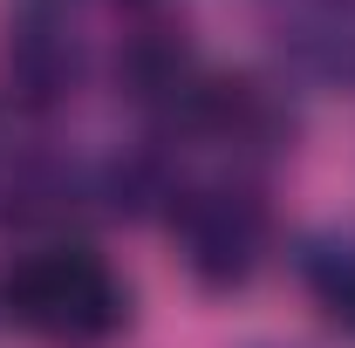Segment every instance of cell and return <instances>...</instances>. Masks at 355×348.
<instances>
[{
    "mask_svg": "<svg viewBox=\"0 0 355 348\" xmlns=\"http://www.w3.org/2000/svg\"><path fill=\"white\" fill-rule=\"evenodd\" d=\"M0 307L14 328L42 335V342H103L123 321V280L96 260L89 246H35L7 266Z\"/></svg>",
    "mask_w": 355,
    "mask_h": 348,
    "instance_id": "1",
    "label": "cell"
},
{
    "mask_svg": "<svg viewBox=\"0 0 355 348\" xmlns=\"http://www.w3.org/2000/svg\"><path fill=\"white\" fill-rule=\"evenodd\" d=\"M178 239L205 287H239L266 253V212L246 191H191L178 205Z\"/></svg>",
    "mask_w": 355,
    "mask_h": 348,
    "instance_id": "2",
    "label": "cell"
},
{
    "mask_svg": "<svg viewBox=\"0 0 355 348\" xmlns=\"http://www.w3.org/2000/svg\"><path fill=\"white\" fill-rule=\"evenodd\" d=\"M123 82H130L137 103L184 110V103H191V89H198V69H191V55H184L178 35L150 28V35H137V42L123 48Z\"/></svg>",
    "mask_w": 355,
    "mask_h": 348,
    "instance_id": "3",
    "label": "cell"
},
{
    "mask_svg": "<svg viewBox=\"0 0 355 348\" xmlns=\"http://www.w3.org/2000/svg\"><path fill=\"white\" fill-rule=\"evenodd\" d=\"M7 69H14V82L28 89L35 103H48V96H62V82H69V55L48 42V35H21V42L7 48Z\"/></svg>",
    "mask_w": 355,
    "mask_h": 348,
    "instance_id": "4",
    "label": "cell"
},
{
    "mask_svg": "<svg viewBox=\"0 0 355 348\" xmlns=\"http://www.w3.org/2000/svg\"><path fill=\"white\" fill-rule=\"evenodd\" d=\"M308 287H314V301L328 307V321H342L355 335V253H321V260H308Z\"/></svg>",
    "mask_w": 355,
    "mask_h": 348,
    "instance_id": "5",
    "label": "cell"
}]
</instances>
